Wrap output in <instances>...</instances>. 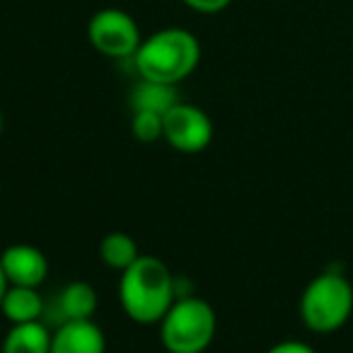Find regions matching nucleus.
Returning a JSON list of instances; mask_svg holds the SVG:
<instances>
[{"label": "nucleus", "instance_id": "nucleus-1", "mask_svg": "<svg viewBox=\"0 0 353 353\" xmlns=\"http://www.w3.org/2000/svg\"><path fill=\"white\" fill-rule=\"evenodd\" d=\"M119 300L136 324H160L176 300V276L170 266L150 254H141L119 279Z\"/></svg>", "mask_w": 353, "mask_h": 353}, {"label": "nucleus", "instance_id": "nucleus-2", "mask_svg": "<svg viewBox=\"0 0 353 353\" xmlns=\"http://www.w3.org/2000/svg\"><path fill=\"white\" fill-rule=\"evenodd\" d=\"M131 61L141 80L176 88L199 68L201 44L196 34L184 27H165L145 37Z\"/></svg>", "mask_w": 353, "mask_h": 353}, {"label": "nucleus", "instance_id": "nucleus-3", "mask_svg": "<svg viewBox=\"0 0 353 353\" xmlns=\"http://www.w3.org/2000/svg\"><path fill=\"white\" fill-rule=\"evenodd\" d=\"M353 312V285L339 269L314 276L300 295V319L314 334H332Z\"/></svg>", "mask_w": 353, "mask_h": 353}, {"label": "nucleus", "instance_id": "nucleus-4", "mask_svg": "<svg viewBox=\"0 0 353 353\" xmlns=\"http://www.w3.org/2000/svg\"><path fill=\"white\" fill-rule=\"evenodd\" d=\"M218 317L211 303L182 295L160 319V341L167 353H203L216 339Z\"/></svg>", "mask_w": 353, "mask_h": 353}, {"label": "nucleus", "instance_id": "nucleus-5", "mask_svg": "<svg viewBox=\"0 0 353 353\" xmlns=\"http://www.w3.org/2000/svg\"><path fill=\"white\" fill-rule=\"evenodd\" d=\"M88 41L107 59H133L143 37L138 22L119 8H104L88 22Z\"/></svg>", "mask_w": 353, "mask_h": 353}, {"label": "nucleus", "instance_id": "nucleus-6", "mask_svg": "<svg viewBox=\"0 0 353 353\" xmlns=\"http://www.w3.org/2000/svg\"><path fill=\"white\" fill-rule=\"evenodd\" d=\"M165 136L162 141L176 152L196 155L203 152L213 141V121L201 107L189 102H176L162 117Z\"/></svg>", "mask_w": 353, "mask_h": 353}, {"label": "nucleus", "instance_id": "nucleus-7", "mask_svg": "<svg viewBox=\"0 0 353 353\" xmlns=\"http://www.w3.org/2000/svg\"><path fill=\"white\" fill-rule=\"evenodd\" d=\"M0 266L6 271L10 285H25V288H39L49 276V259L34 245L15 242L6 247L0 254Z\"/></svg>", "mask_w": 353, "mask_h": 353}, {"label": "nucleus", "instance_id": "nucleus-8", "mask_svg": "<svg viewBox=\"0 0 353 353\" xmlns=\"http://www.w3.org/2000/svg\"><path fill=\"white\" fill-rule=\"evenodd\" d=\"M51 353H107V336L94 319L61 322L51 334Z\"/></svg>", "mask_w": 353, "mask_h": 353}, {"label": "nucleus", "instance_id": "nucleus-9", "mask_svg": "<svg viewBox=\"0 0 353 353\" xmlns=\"http://www.w3.org/2000/svg\"><path fill=\"white\" fill-rule=\"evenodd\" d=\"M56 303H59L61 322H70V319H92V314L97 312L99 295H97V290H94V285H90L88 281H73V283H68L61 290Z\"/></svg>", "mask_w": 353, "mask_h": 353}, {"label": "nucleus", "instance_id": "nucleus-10", "mask_svg": "<svg viewBox=\"0 0 353 353\" xmlns=\"http://www.w3.org/2000/svg\"><path fill=\"white\" fill-rule=\"evenodd\" d=\"M51 334L41 319L25 324H10V332L3 339L0 353H51Z\"/></svg>", "mask_w": 353, "mask_h": 353}, {"label": "nucleus", "instance_id": "nucleus-11", "mask_svg": "<svg viewBox=\"0 0 353 353\" xmlns=\"http://www.w3.org/2000/svg\"><path fill=\"white\" fill-rule=\"evenodd\" d=\"M0 312L10 324L37 322L44 314V298L39 288H25V285H10L0 305Z\"/></svg>", "mask_w": 353, "mask_h": 353}, {"label": "nucleus", "instance_id": "nucleus-12", "mask_svg": "<svg viewBox=\"0 0 353 353\" xmlns=\"http://www.w3.org/2000/svg\"><path fill=\"white\" fill-rule=\"evenodd\" d=\"M99 256H102L104 266L121 274V271H126L141 256V252H138V242L133 240V235L114 230L107 232L102 237V242H99Z\"/></svg>", "mask_w": 353, "mask_h": 353}, {"label": "nucleus", "instance_id": "nucleus-13", "mask_svg": "<svg viewBox=\"0 0 353 353\" xmlns=\"http://www.w3.org/2000/svg\"><path fill=\"white\" fill-rule=\"evenodd\" d=\"M176 102H179V97H176L174 85H160V83H148V80H141V83L131 90V109L133 112L145 109V112L165 114L167 109Z\"/></svg>", "mask_w": 353, "mask_h": 353}, {"label": "nucleus", "instance_id": "nucleus-14", "mask_svg": "<svg viewBox=\"0 0 353 353\" xmlns=\"http://www.w3.org/2000/svg\"><path fill=\"white\" fill-rule=\"evenodd\" d=\"M162 117H165V114L138 109V112H133V117H131V133L141 143L162 141V136H165V123H162Z\"/></svg>", "mask_w": 353, "mask_h": 353}, {"label": "nucleus", "instance_id": "nucleus-15", "mask_svg": "<svg viewBox=\"0 0 353 353\" xmlns=\"http://www.w3.org/2000/svg\"><path fill=\"white\" fill-rule=\"evenodd\" d=\"M184 6L194 12H201V15H216V12H223L232 0H182Z\"/></svg>", "mask_w": 353, "mask_h": 353}, {"label": "nucleus", "instance_id": "nucleus-16", "mask_svg": "<svg viewBox=\"0 0 353 353\" xmlns=\"http://www.w3.org/2000/svg\"><path fill=\"white\" fill-rule=\"evenodd\" d=\"M266 353H317L314 351L310 343H305V341H279L276 346H271Z\"/></svg>", "mask_w": 353, "mask_h": 353}, {"label": "nucleus", "instance_id": "nucleus-17", "mask_svg": "<svg viewBox=\"0 0 353 353\" xmlns=\"http://www.w3.org/2000/svg\"><path fill=\"white\" fill-rule=\"evenodd\" d=\"M8 288H10V283H8L6 271H3V266H0V305H3V298H6Z\"/></svg>", "mask_w": 353, "mask_h": 353}, {"label": "nucleus", "instance_id": "nucleus-18", "mask_svg": "<svg viewBox=\"0 0 353 353\" xmlns=\"http://www.w3.org/2000/svg\"><path fill=\"white\" fill-rule=\"evenodd\" d=\"M0 133H3V112H0Z\"/></svg>", "mask_w": 353, "mask_h": 353}]
</instances>
